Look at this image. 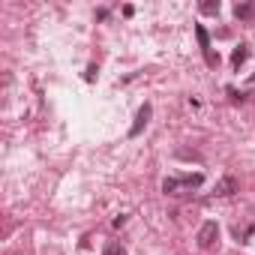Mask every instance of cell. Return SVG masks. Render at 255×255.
<instances>
[{"label":"cell","instance_id":"8992f818","mask_svg":"<svg viewBox=\"0 0 255 255\" xmlns=\"http://www.w3.org/2000/svg\"><path fill=\"white\" fill-rule=\"evenodd\" d=\"M195 36H198V45H201V51H204V54H207V51H213V48H210V36H207V30H204L201 24L195 27Z\"/></svg>","mask_w":255,"mask_h":255},{"label":"cell","instance_id":"52a82bcc","mask_svg":"<svg viewBox=\"0 0 255 255\" xmlns=\"http://www.w3.org/2000/svg\"><path fill=\"white\" fill-rule=\"evenodd\" d=\"M102 255H126V249L117 243V240H111V243H105V249H102Z\"/></svg>","mask_w":255,"mask_h":255},{"label":"cell","instance_id":"3957f363","mask_svg":"<svg viewBox=\"0 0 255 255\" xmlns=\"http://www.w3.org/2000/svg\"><path fill=\"white\" fill-rule=\"evenodd\" d=\"M237 192V177H222L219 183H216V189H213V195H219V198H228V195H234Z\"/></svg>","mask_w":255,"mask_h":255},{"label":"cell","instance_id":"277c9868","mask_svg":"<svg viewBox=\"0 0 255 255\" xmlns=\"http://www.w3.org/2000/svg\"><path fill=\"white\" fill-rule=\"evenodd\" d=\"M246 57H249V48H246V45H237V48L231 51V66L240 69V66L246 63Z\"/></svg>","mask_w":255,"mask_h":255},{"label":"cell","instance_id":"6da1fadb","mask_svg":"<svg viewBox=\"0 0 255 255\" xmlns=\"http://www.w3.org/2000/svg\"><path fill=\"white\" fill-rule=\"evenodd\" d=\"M216 237H219V225H216V222H204V225H201V231H198V243L207 249V246H213V243H216Z\"/></svg>","mask_w":255,"mask_h":255},{"label":"cell","instance_id":"30bf717a","mask_svg":"<svg viewBox=\"0 0 255 255\" xmlns=\"http://www.w3.org/2000/svg\"><path fill=\"white\" fill-rule=\"evenodd\" d=\"M96 75H99V66H96V63H90V66H87V72H84V81H96Z\"/></svg>","mask_w":255,"mask_h":255},{"label":"cell","instance_id":"9c48e42d","mask_svg":"<svg viewBox=\"0 0 255 255\" xmlns=\"http://www.w3.org/2000/svg\"><path fill=\"white\" fill-rule=\"evenodd\" d=\"M234 15H237V18H249V15H252V6H249V3H237V6H234Z\"/></svg>","mask_w":255,"mask_h":255},{"label":"cell","instance_id":"7a4b0ae2","mask_svg":"<svg viewBox=\"0 0 255 255\" xmlns=\"http://www.w3.org/2000/svg\"><path fill=\"white\" fill-rule=\"evenodd\" d=\"M150 114H153V108L144 102L141 105V111H138V117H135V123H132V129H129V138H135V135H141V129L147 126V120H150Z\"/></svg>","mask_w":255,"mask_h":255},{"label":"cell","instance_id":"5b68a950","mask_svg":"<svg viewBox=\"0 0 255 255\" xmlns=\"http://www.w3.org/2000/svg\"><path fill=\"white\" fill-rule=\"evenodd\" d=\"M180 189H183V180H180V177H165V180H162V192L180 195Z\"/></svg>","mask_w":255,"mask_h":255},{"label":"cell","instance_id":"ba28073f","mask_svg":"<svg viewBox=\"0 0 255 255\" xmlns=\"http://www.w3.org/2000/svg\"><path fill=\"white\" fill-rule=\"evenodd\" d=\"M201 12H204V15H216V12H219V0H204V3H201Z\"/></svg>","mask_w":255,"mask_h":255}]
</instances>
